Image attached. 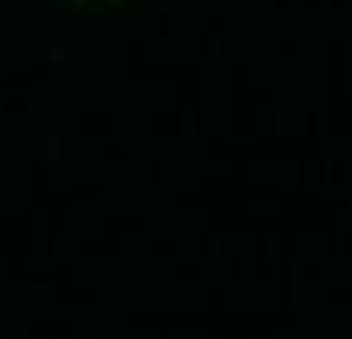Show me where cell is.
Here are the masks:
<instances>
[{
    "instance_id": "1",
    "label": "cell",
    "mask_w": 352,
    "mask_h": 339,
    "mask_svg": "<svg viewBox=\"0 0 352 339\" xmlns=\"http://www.w3.org/2000/svg\"><path fill=\"white\" fill-rule=\"evenodd\" d=\"M65 6H74V9H102V6H114L121 0H59Z\"/></svg>"
}]
</instances>
